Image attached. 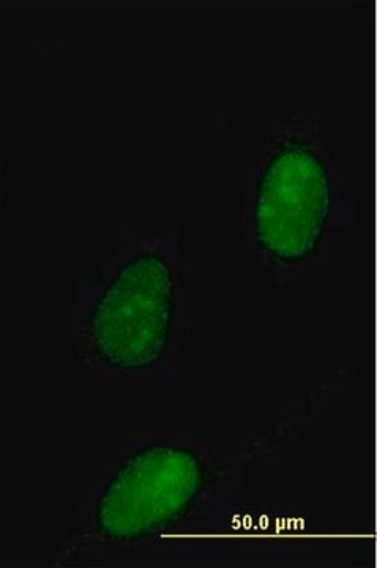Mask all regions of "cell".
Instances as JSON below:
<instances>
[{"label": "cell", "mask_w": 377, "mask_h": 568, "mask_svg": "<svg viewBox=\"0 0 377 568\" xmlns=\"http://www.w3.org/2000/svg\"><path fill=\"white\" fill-rule=\"evenodd\" d=\"M332 211V174L326 149L312 134L285 130L257 168L249 205L253 245L282 271L315 260Z\"/></svg>", "instance_id": "cell-1"}, {"label": "cell", "mask_w": 377, "mask_h": 568, "mask_svg": "<svg viewBox=\"0 0 377 568\" xmlns=\"http://www.w3.org/2000/svg\"><path fill=\"white\" fill-rule=\"evenodd\" d=\"M177 276L156 252L125 261L96 295L84 323V346L96 364L121 375L159 365L173 342Z\"/></svg>", "instance_id": "cell-2"}, {"label": "cell", "mask_w": 377, "mask_h": 568, "mask_svg": "<svg viewBox=\"0 0 377 568\" xmlns=\"http://www.w3.org/2000/svg\"><path fill=\"white\" fill-rule=\"evenodd\" d=\"M200 452L181 444H152L130 455L104 485L93 526L111 544H137L173 528L193 511L207 488Z\"/></svg>", "instance_id": "cell-3"}]
</instances>
